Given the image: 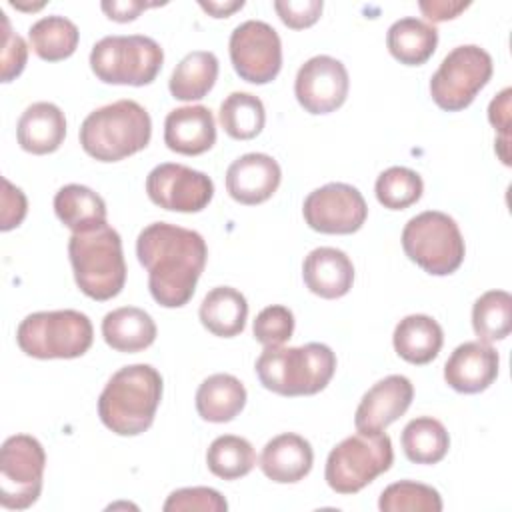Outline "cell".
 <instances>
[{
	"label": "cell",
	"instance_id": "1",
	"mask_svg": "<svg viewBox=\"0 0 512 512\" xmlns=\"http://www.w3.org/2000/svg\"><path fill=\"white\" fill-rule=\"evenodd\" d=\"M136 256L148 272L152 298L164 308H180L194 296L208 248L194 230L152 222L136 238Z\"/></svg>",
	"mask_w": 512,
	"mask_h": 512
},
{
	"label": "cell",
	"instance_id": "2",
	"mask_svg": "<svg viewBox=\"0 0 512 512\" xmlns=\"http://www.w3.org/2000/svg\"><path fill=\"white\" fill-rule=\"evenodd\" d=\"M162 376L150 364H130L112 374L98 398L102 424L118 436H138L154 422Z\"/></svg>",
	"mask_w": 512,
	"mask_h": 512
},
{
	"label": "cell",
	"instance_id": "3",
	"mask_svg": "<svg viewBox=\"0 0 512 512\" xmlns=\"http://www.w3.org/2000/svg\"><path fill=\"white\" fill-rule=\"evenodd\" d=\"M260 384L280 396H312L328 386L336 372V354L330 346L308 342L304 346L264 348L256 360Z\"/></svg>",
	"mask_w": 512,
	"mask_h": 512
},
{
	"label": "cell",
	"instance_id": "4",
	"mask_svg": "<svg viewBox=\"0 0 512 512\" xmlns=\"http://www.w3.org/2000/svg\"><path fill=\"white\" fill-rule=\"evenodd\" d=\"M80 144L98 162H118L144 150L152 120L136 100H118L90 112L80 126Z\"/></svg>",
	"mask_w": 512,
	"mask_h": 512
},
{
	"label": "cell",
	"instance_id": "5",
	"mask_svg": "<svg viewBox=\"0 0 512 512\" xmlns=\"http://www.w3.org/2000/svg\"><path fill=\"white\" fill-rule=\"evenodd\" d=\"M68 256L78 288L92 300L118 296L126 282V262L120 234L104 224L86 232H72Z\"/></svg>",
	"mask_w": 512,
	"mask_h": 512
},
{
	"label": "cell",
	"instance_id": "6",
	"mask_svg": "<svg viewBox=\"0 0 512 512\" xmlns=\"http://www.w3.org/2000/svg\"><path fill=\"white\" fill-rule=\"evenodd\" d=\"M92 340L94 328L90 318L70 308L28 314L16 330L20 350L40 360L78 358L88 352Z\"/></svg>",
	"mask_w": 512,
	"mask_h": 512
},
{
	"label": "cell",
	"instance_id": "7",
	"mask_svg": "<svg viewBox=\"0 0 512 512\" xmlns=\"http://www.w3.org/2000/svg\"><path fill=\"white\" fill-rule=\"evenodd\" d=\"M394 462L392 440L384 432H356L336 444L324 468L328 486L338 494H356Z\"/></svg>",
	"mask_w": 512,
	"mask_h": 512
},
{
	"label": "cell",
	"instance_id": "8",
	"mask_svg": "<svg viewBox=\"0 0 512 512\" xmlns=\"http://www.w3.org/2000/svg\"><path fill=\"white\" fill-rule=\"evenodd\" d=\"M406 256L432 276L456 272L464 260V238L458 224L444 212L426 210L410 218L402 230Z\"/></svg>",
	"mask_w": 512,
	"mask_h": 512
},
{
	"label": "cell",
	"instance_id": "9",
	"mask_svg": "<svg viewBox=\"0 0 512 512\" xmlns=\"http://www.w3.org/2000/svg\"><path fill=\"white\" fill-rule=\"evenodd\" d=\"M162 62L160 44L142 34L104 36L90 52V68L106 84L146 86L156 80Z\"/></svg>",
	"mask_w": 512,
	"mask_h": 512
},
{
	"label": "cell",
	"instance_id": "10",
	"mask_svg": "<svg viewBox=\"0 0 512 512\" xmlns=\"http://www.w3.org/2000/svg\"><path fill=\"white\" fill-rule=\"evenodd\" d=\"M492 76L490 54L476 46L464 44L450 50L430 78V96L438 108L458 112L472 104L476 94Z\"/></svg>",
	"mask_w": 512,
	"mask_h": 512
},
{
	"label": "cell",
	"instance_id": "11",
	"mask_svg": "<svg viewBox=\"0 0 512 512\" xmlns=\"http://www.w3.org/2000/svg\"><path fill=\"white\" fill-rule=\"evenodd\" d=\"M46 466L42 444L30 434H14L0 450V504L8 510L30 508L40 492Z\"/></svg>",
	"mask_w": 512,
	"mask_h": 512
},
{
	"label": "cell",
	"instance_id": "12",
	"mask_svg": "<svg viewBox=\"0 0 512 512\" xmlns=\"http://www.w3.org/2000/svg\"><path fill=\"white\" fill-rule=\"evenodd\" d=\"M228 48L236 74L250 84H268L282 68V42L268 22H242L230 34Z\"/></svg>",
	"mask_w": 512,
	"mask_h": 512
},
{
	"label": "cell",
	"instance_id": "13",
	"mask_svg": "<svg viewBox=\"0 0 512 512\" xmlns=\"http://www.w3.org/2000/svg\"><path fill=\"white\" fill-rule=\"evenodd\" d=\"M306 224L322 234H352L362 228L368 206L362 192L344 182H330L312 190L302 206Z\"/></svg>",
	"mask_w": 512,
	"mask_h": 512
},
{
	"label": "cell",
	"instance_id": "14",
	"mask_svg": "<svg viewBox=\"0 0 512 512\" xmlns=\"http://www.w3.org/2000/svg\"><path fill=\"white\" fill-rule=\"evenodd\" d=\"M148 198L170 212H200L204 210L212 196L214 184L208 174L188 168L184 164L164 162L150 170L146 176Z\"/></svg>",
	"mask_w": 512,
	"mask_h": 512
},
{
	"label": "cell",
	"instance_id": "15",
	"mask_svg": "<svg viewBox=\"0 0 512 512\" xmlns=\"http://www.w3.org/2000/svg\"><path fill=\"white\" fill-rule=\"evenodd\" d=\"M350 80L346 66L326 54L306 60L296 74L294 94L298 104L310 114L338 110L348 96Z\"/></svg>",
	"mask_w": 512,
	"mask_h": 512
},
{
	"label": "cell",
	"instance_id": "16",
	"mask_svg": "<svg viewBox=\"0 0 512 512\" xmlns=\"http://www.w3.org/2000/svg\"><path fill=\"white\" fill-rule=\"evenodd\" d=\"M414 386L402 374H390L378 380L360 400L354 426L358 432H382L396 422L412 404Z\"/></svg>",
	"mask_w": 512,
	"mask_h": 512
},
{
	"label": "cell",
	"instance_id": "17",
	"mask_svg": "<svg viewBox=\"0 0 512 512\" xmlns=\"http://www.w3.org/2000/svg\"><path fill=\"white\" fill-rule=\"evenodd\" d=\"M280 164L262 152H250L236 158L226 170L228 194L246 206L266 202L280 186Z\"/></svg>",
	"mask_w": 512,
	"mask_h": 512
},
{
	"label": "cell",
	"instance_id": "18",
	"mask_svg": "<svg viewBox=\"0 0 512 512\" xmlns=\"http://www.w3.org/2000/svg\"><path fill=\"white\" fill-rule=\"evenodd\" d=\"M498 352L480 340L464 342L454 348L444 364L446 384L462 394H478L486 390L498 376Z\"/></svg>",
	"mask_w": 512,
	"mask_h": 512
},
{
	"label": "cell",
	"instance_id": "19",
	"mask_svg": "<svg viewBox=\"0 0 512 512\" xmlns=\"http://www.w3.org/2000/svg\"><path fill=\"white\" fill-rule=\"evenodd\" d=\"M164 142L172 152L198 156L216 142V122L206 106H182L170 110L164 120Z\"/></svg>",
	"mask_w": 512,
	"mask_h": 512
},
{
	"label": "cell",
	"instance_id": "20",
	"mask_svg": "<svg viewBox=\"0 0 512 512\" xmlns=\"http://www.w3.org/2000/svg\"><path fill=\"white\" fill-rule=\"evenodd\" d=\"M302 278L312 294L334 300L350 292L354 284V266L346 252L332 246H320L304 258Z\"/></svg>",
	"mask_w": 512,
	"mask_h": 512
},
{
	"label": "cell",
	"instance_id": "21",
	"mask_svg": "<svg viewBox=\"0 0 512 512\" xmlns=\"http://www.w3.org/2000/svg\"><path fill=\"white\" fill-rule=\"evenodd\" d=\"M314 452L306 438L284 432L266 442L260 454V470L278 484H294L312 470Z\"/></svg>",
	"mask_w": 512,
	"mask_h": 512
},
{
	"label": "cell",
	"instance_id": "22",
	"mask_svg": "<svg viewBox=\"0 0 512 512\" xmlns=\"http://www.w3.org/2000/svg\"><path fill=\"white\" fill-rule=\"evenodd\" d=\"M16 138L22 150L30 154H52L66 138L64 112L52 102L30 104L16 126Z\"/></svg>",
	"mask_w": 512,
	"mask_h": 512
},
{
	"label": "cell",
	"instance_id": "23",
	"mask_svg": "<svg viewBox=\"0 0 512 512\" xmlns=\"http://www.w3.org/2000/svg\"><path fill=\"white\" fill-rule=\"evenodd\" d=\"M392 342L402 360L410 364H428L438 356L444 332L432 316L410 314L396 324Z\"/></svg>",
	"mask_w": 512,
	"mask_h": 512
},
{
	"label": "cell",
	"instance_id": "24",
	"mask_svg": "<svg viewBox=\"0 0 512 512\" xmlns=\"http://www.w3.org/2000/svg\"><path fill=\"white\" fill-rule=\"evenodd\" d=\"M102 336L112 350L140 352L156 340V324L148 312L136 306H122L102 320Z\"/></svg>",
	"mask_w": 512,
	"mask_h": 512
},
{
	"label": "cell",
	"instance_id": "25",
	"mask_svg": "<svg viewBox=\"0 0 512 512\" xmlns=\"http://www.w3.org/2000/svg\"><path fill=\"white\" fill-rule=\"evenodd\" d=\"M202 326L220 338L238 336L248 318V302L244 294L232 286L212 288L198 310Z\"/></svg>",
	"mask_w": 512,
	"mask_h": 512
},
{
	"label": "cell",
	"instance_id": "26",
	"mask_svg": "<svg viewBox=\"0 0 512 512\" xmlns=\"http://www.w3.org/2000/svg\"><path fill=\"white\" fill-rule=\"evenodd\" d=\"M244 404L246 388L232 374H212L196 390V410L206 422H230L242 412Z\"/></svg>",
	"mask_w": 512,
	"mask_h": 512
},
{
	"label": "cell",
	"instance_id": "27",
	"mask_svg": "<svg viewBox=\"0 0 512 512\" xmlns=\"http://www.w3.org/2000/svg\"><path fill=\"white\" fill-rule=\"evenodd\" d=\"M58 220L72 232H86L106 224V202L92 188L66 184L54 196Z\"/></svg>",
	"mask_w": 512,
	"mask_h": 512
},
{
	"label": "cell",
	"instance_id": "28",
	"mask_svg": "<svg viewBox=\"0 0 512 512\" xmlns=\"http://www.w3.org/2000/svg\"><path fill=\"white\" fill-rule=\"evenodd\" d=\"M438 30L420 18L408 16L396 20L386 34L388 52L406 66L424 64L436 50Z\"/></svg>",
	"mask_w": 512,
	"mask_h": 512
},
{
	"label": "cell",
	"instance_id": "29",
	"mask_svg": "<svg viewBox=\"0 0 512 512\" xmlns=\"http://www.w3.org/2000/svg\"><path fill=\"white\" fill-rule=\"evenodd\" d=\"M218 58L208 50H194L186 54L174 68L168 88L176 100L192 102L204 98L216 84Z\"/></svg>",
	"mask_w": 512,
	"mask_h": 512
},
{
	"label": "cell",
	"instance_id": "30",
	"mask_svg": "<svg viewBox=\"0 0 512 512\" xmlns=\"http://www.w3.org/2000/svg\"><path fill=\"white\" fill-rule=\"evenodd\" d=\"M406 458L414 464H436L450 448V436L444 424L432 416L410 420L400 436Z\"/></svg>",
	"mask_w": 512,
	"mask_h": 512
},
{
	"label": "cell",
	"instance_id": "31",
	"mask_svg": "<svg viewBox=\"0 0 512 512\" xmlns=\"http://www.w3.org/2000/svg\"><path fill=\"white\" fill-rule=\"evenodd\" d=\"M30 46L38 58L46 62H58L70 58L76 52L80 32L76 24L64 16H44L28 30Z\"/></svg>",
	"mask_w": 512,
	"mask_h": 512
},
{
	"label": "cell",
	"instance_id": "32",
	"mask_svg": "<svg viewBox=\"0 0 512 512\" xmlns=\"http://www.w3.org/2000/svg\"><path fill=\"white\" fill-rule=\"evenodd\" d=\"M218 120L230 138L250 140L262 132L266 110L258 96L250 92H232L220 104Z\"/></svg>",
	"mask_w": 512,
	"mask_h": 512
},
{
	"label": "cell",
	"instance_id": "33",
	"mask_svg": "<svg viewBox=\"0 0 512 512\" xmlns=\"http://www.w3.org/2000/svg\"><path fill=\"white\" fill-rule=\"evenodd\" d=\"M472 328L480 342L504 340L512 330V296L506 290L484 292L474 302Z\"/></svg>",
	"mask_w": 512,
	"mask_h": 512
},
{
	"label": "cell",
	"instance_id": "34",
	"mask_svg": "<svg viewBox=\"0 0 512 512\" xmlns=\"http://www.w3.org/2000/svg\"><path fill=\"white\" fill-rule=\"evenodd\" d=\"M206 464L214 476L222 480H236L254 468L256 452L246 438L224 434L214 438L208 446Z\"/></svg>",
	"mask_w": 512,
	"mask_h": 512
},
{
	"label": "cell",
	"instance_id": "35",
	"mask_svg": "<svg viewBox=\"0 0 512 512\" xmlns=\"http://www.w3.org/2000/svg\"><path fill=\"white\" fill-rule=\"evenodd\" d=\"M378 508L382 512H440L442 498L438 490L428 484L400 480L382 490Z\"/></svg>",
	"mask_w": 512,
	"mask_h": 512
},
{
	"label": "cell",
	"instance_id": "36",
	"mask_svg": "<svg viewBox=\"0 0 512 512\" xmlns=\"http://www.w3.org/2000/svg\"><path fill=\"white\" fill-rule=\"evenodd\" d=\"M376 198L388 210H404L416 204L424 192V182L418 172L406 166H392L376 180Z\"/></svg>",
	"mask_w": 512,
	"mask_h": 512
},
{
	"label": "cell",
	"instance_id": "37",
	"mask_svg": "<svg viewBox=\"0 0 512 512\" xmlns=\"http://www.w3.org/2000/svg\"><path fill=\"white\" fill-rule=\"evenodd\" d=\"M252 332L256 342H260L264 348L282 346L294 332V314L282 304L266 306L256 314Z\"/></svg>",
	"mask_w": 512,
	"mask_h": 512
},
{
	"label": "cell",
	"instance_id": "38",
	"mask_svg": "<svg viewBox=\"0 0 512 512\" xmlns=\"http://www.w3.org/2000/svg\"><path fill=\"white\" fill-rule=\"evenodd\" d=\"M164 512H184V510H200V512H224L228 510L226 498L208 486H192L174 490L166 502Z\"/></svg>",
	"mask_w": 512,
	"mask_h": 512
},
{
	"label": "cell",
	"instance_id": "39",
	"mask_svg": "<svg viewBox=\"0 0 512 512\" xmlns=\"http://www.w3.org/2000/svg\"><path fill=\"white\" fill-rule=\"evenodd\" d=\"M0 16H2V26H4V30H2V82H10L22 74L26 60H28V46L22 36L12 32L6 14L0 12Z\"/></svg>",
	"mask_w": 512,
	"mask_h": 512
},
{
	"label": "cell",
	"instance_id": "40",
	"mask_svg": "<svg viewBox=\"0 0 512 512\" xmlns=\"http://www.w3.org/2000/svg\"><path fill=\"white\" fill-rule=\"evenodd\" d=\"M322 0H276L274 10L280 20L294 30L308 28L316 24L322 14Z\"/></svg>",
	"mask_w": 512,
	"mask_h": 512
},
{
	"label": "cell",
	"instance_id": "41",
	"mask_svg": "<svg viewBox=\"0 0 512 512\" xmlns=\"http://www.w3.org/2000/svg\"><path fill=\"white\" fill-rule=\"evenodd\" d=\"M28 210L26 196L20 188H16L8 178H2V216H0V228L4 232L16 228L22 224Z\"/></svg>",
	"mask_w": 512,
	"mask_h": 512
},
{
	"label": "cell",
	"instance_id": "42",
	"mask_svg": "<svg viewBox=\"0 0 512 512\" xmlns=\"http://www.w3.org/2000/svg\"><path fill=\"white\" fill-rule=\"evenodd\" d=\"M510 88H504L488 106V120L490 124L502 132V140L496 146H508V128H510Z\"/></svg>",
	"mask_w": 512,
	"mask_h": 512
},
{
	"label": "cell",
	"instance_id": "43",
	"mask_svg": "<svg viewBox=\"0 0 512 512\" xmlns=\"http://www.w3.org/2000/svg\"><path fill=\"white\" fill-rule=\"evenodd\" d=\"M158 4H148L142 0H112V2H102L104 14L114 20V22H132L140 16L142 10L152 8Z\"/></svg>",
	"mask_w": 512,
	"mask_h": 512
},
{
	"label": "cell",
	"instance_id": "44",
	"mask_svg": "<svg viewBox=\"0 0 512 512\" xmlns=\"http://www.w3.org/2000/svg\"><path fill=\"white\" fill-rule=\"evenodd\" d=\"M470 4L468 2H452V0H422L418 2V8L422 14L432 22H444L456 18L460 12H464Z\"/></svg>",
	"mask_w": 512,
	"mask_h": 512
},
{
	"label": "cell",
	"instance_id": "45",
	"mask_svg": "<svg viewBox=\"0 0 512 512\" xmlns=\"http://www.w3.org/2000/svg\"><path fill=\"white\" fill-rule=\"evenodd\" d=\"M198 4L204 12H208L214 18H228L230 14H234L236 10H240L244 6V0H224V2L222 0H208V2L200 0Z\"/></svg>",
	"mask_w": 512,
	"mask_h": 512
}]
</instances>
